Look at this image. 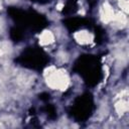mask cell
Returning <instances> with one entry per match:
<instances>
[{
    "label": "cell",
    "mask_w": 129,
    "mask_h": 129,
    "mask_svg": "<svg viewBox=\"0 0 129 129\" xmlns=\"http://www.w3.org/2000/svg\"><path fill=\"white\" fill-rule=\"evenodd\" d=\"M116 109H117V111H118L119 114H122V113L126 112L127 109H128V107H127V103L124 102V101H120V102H118V103L116 104Z\"/></svg>",
    "instance_id": "obj_3"
},
{
    "label": "cell",
    "mask_w": 129,
    "mask_h": 129,
    "mask_svg": "<svg viewBox=\"0 0 129 129\" xmlns=\"http://www.w3.org/2000/svg\"><path fill=\"white\" fill-rule=\"evenodd\" d=\"M40 41L43 44H47L53 41V36L49 31H44L41 35H40Z\"/></svg>",
    "instance_id": "obj_1"
},
{
    "label": "cell",
    "mask_w": 129,
    "mask_h": 129,
    "mask_svg": "<svg viewBox=\"0 0 129 129\" xmlns=\"http://www.w3.org/2000/svg\"><path fill=\"white\" fill-rule=\"evenodd\" d=\"M120 6L122 9H124L125 11H127V7H128V3L126 0H121L120 1Z\"/></svg>",
    "instance_id": "obj_4"
},
{
    "label": "cell",
    "mask_w": 129,
    "mask_h": 129,
    "mask_svg": "<svg viewBox=\"0 0 129 129\" xmlns=\"http://www.w3.org/2000/svg\"><path fill=\"white\" fill-rule=\"evenodd\" d=\"M0 8H1V4H0Z\"/></svg>",
    "instance_id": "obj_5"
},
{
    "label": "cell",
    "mask_w": 129,
    "mask_h": 129,
    "mask_svg": "<svg viewBox=\"0 0 129 129\" xmlns=\"http://www.w3.org/2000/svg\"><path fill=\"white\" fill-rule=\"evenodd\" d=\"M76 38L78 41L80 42H88L90 39V35L87 31H79L78 33H76Z\"/></svg>",
    "instance_id": "obj_2"
}]
</instances>
